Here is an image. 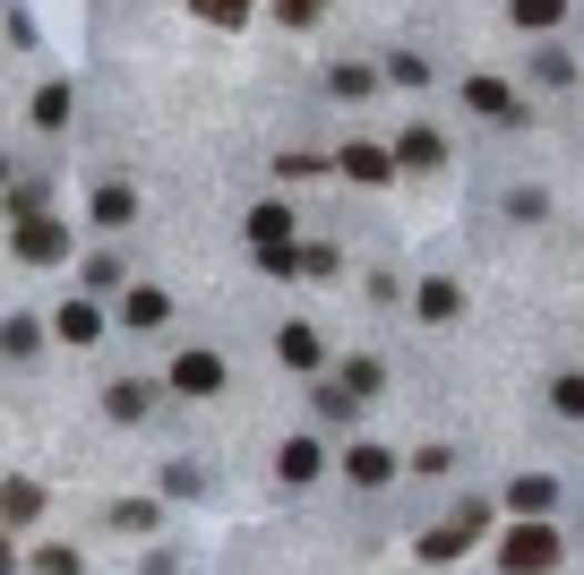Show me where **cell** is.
Returning <instances> with one entry per match:
<instances>
[{
    "mask_svg": "<svg viewBox=\"0 0 584 575\" xmlns=\"http://www.w3.org/2000/svg\"><path fill=\"white\" fill-rule=\"evenodd\" d=\"M198 9H207V18H224V27H232V18L250 9V0H198Z\"/></svg>",
    "mask_w": 584,
    "mask_h": 575,
    "instance_id": "20",
    "label": "cell"
},
{
    "mask_svg": "<svg viewBox=\"0 0 584 575\" xmlns=\"http://www.w3.org/2000/svg\"><path fill=\"white\" fill-rule=\"evenodd\" d=\"M34 121L61 129V121H69V87H43V95H34Z\"/></svg>",
    "mask_w": 584,
    "mask_h": 575,
    "instance_id": "16",
    "label": "cell"
},
{
    "mask_svg": "<svg viewBox=\"0 0 584 575\" xmlns=\"http://www.w3.org/2000/svg\"><path fill=\"white\" fill-rule=\"evenodd\" d=\"M18 250H27L34 266H43V258H61V224H43V215H34V224L18 232Z\"/></svg>",
    "mask_w": 584,
    "mask_h": 575,
    "instance_id": "9",
    "label": "cell"
},
{
    "mask_svg": "<svg viewBox=\"0 0 584 575\" xmlns=\"http://www.w3.org/2000/svg\"><path fill=\"white\" fill-rule=\"evenodd\" d=\"M34 507H43V490H34V481H9V490H0V515H9V524L34 515Z\"/></svg>",
    "mask_w": 584,
    "mask_h": 575,
    "instance_id": "12",
    "label": "cell"
},
{
    "mask_svg": "<svg viewBox=\"0 0 584 575\" xmlns=\"http://www.w3.org/2000/svg\"><path fill=\"white\" fill-rule=\"evenodd\" d=\"M551 558H558V524H524V533L499 542V567H507V575H542Z\"/></svg>",
    "mask_w": 584,
    "mask_h": 575,
    "instance_id": "1",
    "label": "cell"
},
{
    "mask_svg": "<svg viewBox=\"0 0 584 575\" xmlns=\"http://www.w3.org/2000/svg\"><path fill=\"white\" fill-rule=\"evenodd\" d=\"M275 9H284V18H310V0H275Z\"/></svg>",
    "mask_w": 584,
    "mask_h": 575,
    "instance_id": "21",
    "label": "cell"
},
{
    "mask_svg": "<svg viewBox=\"0 0 584 575\" xmlns=\"http://www.w3.org/2000/svg\"><path fill=\"white\" fill-rule=\"evenodd\" d=\"M558 9H567V0H516V18H524V27H551Z\"/></svg>",
    "mask_w": 584,
    "mask_h": 575,
    "instance_id": "18",
    "label": "cell"
},
{
    "mask_svg": "<svg viewBox=\"0 0 584 575\" xmlns=\"http://www.w3.org/2000/svg\"><path fill=\"white\" fill-rule=\"evenodd\" d=\"M464 103H473L482 121H516V95H507L499 78H473V87H464Z\"/></svg>",
    "mask_w": 584,
    "mask_h": 575,
    "instance_id": "4",
    "label": "cell"
},
{
    "mask_svg": "<svg viewBox=\"0 0 584 575\" xmlns=\"http://www.w3.org/2000/svg\"><path fill=\"white\" fill-rule=\"evenodd\" d=\"M275 464H284V481H310V473H319V438H292Z\"/></svg>",
    "mask_w": 584,
    "mask_h": 575,
    "instance_id": "11",
    "label": "cell"
},
{
    "mask_svg": "<svg viewBox=\"0 0 584 575\" xmlns=\"http://www.w3.org/2000/svg\"><path fill=\"white\" fill-rule=\"evenodd\" d=\"M551 404H558V413H584V379H558V386H551Z\"/></svg>",
    "mask_w": 584,
    "mask_h": 575,
    "instance_id": "19",
    "label": "cell"
},
{
    "mask_svg": "<svg viewBox=\"0 0 584 575\" xmlns=\"http://www.w3.org/2000/svg\"><path fill=\"white\" fill-rule=\"evenodd\" d=\"M344 172H353V181H387V155H379V147H344Z\"/></svg>",
    "mask_w": 584,
    "mask_h": 575,
    "instance_id": "13",
    "label": "cell"
},
{
    "mask_svg": "<svg viewBox=\"0 0 584 575\" xmlns=\"http://www.w3.org/2000/svg\"><path fill=\"white\" fill-rule=\"evenodd\" d=\"M61 335H69V344H95V335H103V310L87 301V292H78V301L61 310Z\"/></svg>",
    "mask_w": 584,
    "mask_h": 575,
    "instance_id": "6",
    "label": "cell"
},
{
    "mask_svg": "<svg viewBox=\"0 0 584 575\" xmlns=\"http://www.w3.org/2000/svg\"><path fill=\"white\" fill-rule=\"evenodd\" d=\"M250 241L266 250V266H292V250H284V241H292V215H284V206H259V215H250Z\"/></svg>",
    "mask_w": 584,
    "mask_h": 575,
    "instance_id": "2",
    "label": "cell"
},
{
    "mask_svg": "<svg viewBox=\"0 0 584 575\" xmlns=\"http://www.w3.org/2000/svg\"><path fill=\"white\" fill-rule=\"evenodd\" d=\"M112 413H121V421L147 413V379H112Z\"/></svg>",
    "mask_w": 584,
    "mask_h": 575,
    "instance_id": "14",
    "label": "cell"
},
{
    "mask_svg": "<svg viewBox=\"0 0 584 575\" xmlns=\"http://www.w3.org/2000/svg\"><path fill=\"white\" fill-rule=\"evenodd\" d=\"M172 319V301H163V292H130V326H163Z\"/></svg>",
    "mask_w": 584,
    "mask_h": 575,
    "instance_id": "15",
    "label": "cell"
},
{
    "mask_svg": "<svg viewBox=\"0 0 584 575\" xmlns=\"http://www.w3.org/2000/svg\"><path fill=\"white\" fill-rule=\"evenodd\" d=\"M422 319H455V284H422Z\"/></svg>",
    "mask_w": 584,
    "mask_h": 575,
    "instance_id": "17",
    "label": "cell"
},
{
    "mask_svg": "<svg viewBox=\"0 0 584 575\" xmlns=\"http://www.w3.org/2000/svg\"><path fill=\"white\" fill-rule=\"evenodd\" d=\"M344 473H353L361 490H379V481H387L395 464H387V447H353V455H344Z\"/></svg>",
    "mask_w": 584,
    "mask_h": 575,
    "instance_id": "8",
    "label": "cell"
},
{
    "mask_svg": "<svg viewBox=\"0 0 584 575\" xmlns=\"http://www.w3.org/2000/svg\"><path fill=\"white\" fill-rule=\"evenodd\" d=\"M172 386H181V395H215V386H224V361H215V352H181V361H172Z\"/></svg>",
    "mask_w": 584,
    "mask_h": 575,
    "instance_id": "3",
    "label": "cell"
},
{
    "mask_svg": "<svg viewBox=\"0 0 584 575\" xmlns=\"http://www.w3.org/2000/svg\"><path fill=\"white\" fill-rule=\"evenodd\" d=\"M275 352H284L292 370H310V361H319V335H310V326H284V335H275Z\"/></svg>",
    "mask_w": 584,
    "mask_h": 575,
    "instance_id": "10",
    "label": "cell"
},
{
    "mask_svg": "<svg viewBox=\"0 0 584 575\" xmlns=\"http://www.w3.org/2000/svg\"><path fill=\"white\" fill-rule=\"evenodd\" d=\"M482 524H490L482 507H464V515H455V524H447V533H430V558H455V549L473 542V533H482Z\"/></svg>",
    "mask_w": 584,
    "mask_h": 575,
    "instance_id": "7",
    "label": "cell"
},
{
    "mask_svg": "<svg viewBox=\"0 0 584 575\" xmlns=\"http://www.w3.org/2000/svg\"><path fill=\"white\" fill-rule=\"evenodd\" d=\"M507 507H516V515H551V507H558V481H542V473H524L516 490H507Z\"/></svg>",
    "mask_w": 584,
    "mask_h": 575,
    "instance_id": "5",
    "label": "cell"
}]
</instances>
